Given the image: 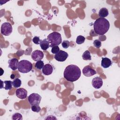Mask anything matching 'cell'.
Returning <instances> with one entry per match:
<instances>
[{
    "label": "cell",
    "instance_id": "obj_1",
    "mask_svg": "<svg viewBox=\"0 0 120 120\" xmlns=\"http://www.w3.org/2000/svg\"><path fill=\"white\" fill-rule=\"evenodd\" d=\"M81 71L80 68L75 65H68L65 68L63 76L65 79L70 82L77 81L81 76Z\"/></svg>",
    "mask_w": 120,
    "mask_h": 120
},
{
    "label": "cell",
    "instance_id": "obj_2",
    "mask_svg": "<svg viewBox=\"0 0 120 120\" xmlns=\"http://www.w3.org/2000/svg\"><path fill=\"white\" fill-rule=\"evenodd\" d=\"M93 28L95 32L99 35L106 33L110 28L109 22L104 18H99L94 22Z\"/></svg>",
    "mask_w": 120,
    "mask_h": 120
},
{
    "label": "cell",
    "instance_id": "obj_3",
    "mask_svg": "<svg viewBox=\"0 0 120 120\" xmlns=\"http://www.w3.org/2000/svg\"><path fill=\"white\" fill-rule=\"evenodd\" d=\"M47 40L50 43V47L58 46L62 41V38L60 34L58 32L54 31L49 34L47 36Z\"/></svg>",
    "mask_w": 120,
    "mask_h": 120
},
{
    "label": "cell",
    "instance_id": "obj_4",
    "mask_svg": "<svg viewBox=\"0 0 120 120\" xmlns=\"http://www.w3.org/2000/svg\"><path fill=\"white\" fill-rule=\"evenodd\" d=\"M32 68V64L29 60H23L19 62L18 70L22 73H27Z\"/></svg>",
    "mask_w": 120,
    "mask_h": 120
},
{
    "label": "cell",
    "instance_id": "obj_5",
    "mask_svg": "<svg viewBox=\"0 0 120 120\" xmlns=\"http://www.w3.org/2000/svg\"><path fill=\"white\" fill-rule=\"evenodd\" d=\"M41 100V97L38 94L33 93L28 97V100L31 106L33 105H39Z\"/></svg>",
    "mask_w": 120,
    "mask_h": 120
},
{
    "label": "cell",
    "instance_id": "obj_6",
    "mask_svg": "<svg viewBox=\"0 0 120 120\" xmlns=\"http://www.w3.org/2000/svg\"><path fill=\"white\" fill-rule=\"evenodd\" d=\"M12 26L8 22H5L2 24L0 29L1 33L4 36H9L12 32Z\"/></svg>",
    "mask_w": 120,
    "mask_h": 120
},
{
    "label": "cell",
    "instance_id": "obj_7",
    "mask_svg": "<svg viewBox=\"0 0 120 120\" xmlns=\"http://www.w3.org/2000/svg\"><path fill=\"white\" fill-rule=\"evenodd\" d=\"M68 56V54L67 52L63 50H60L58 52L55 54L54 58L57 61L63 62L66 60Z\"/></svg>",
    "mask_w": 120,
    "mask_h": 120
},
{
    "label": "cell",
    "instance_id": "obj_8",
    "mask_svg": "<svg viewBox=\"0 0 120 120\" xmlns=\"http://www.w3.org/2000/svg\"><path fill=\"white\" fill-rule=\"evenodd\" d=\"M82 71L83 75L86 77L92 76L97 73L96 71L89 65L85 66Z\"/></svg>",
    "mask_w": 120,
    "mask_h": 120
},
{
    "label": "cell",
    "instance_id": "obj_9",
    "mask_svg": "<svg viewBox=\"0 0 120 120\" xmlns=\"http://www.w3.org/2000/svg\"><path fill=\"white\" fill-rule=\"evenodd\" d=\"M31 57L32 59L34 61H38L41 60L44 57V53L40 50H36L32 52Z\"/></svg>",
    "mask_w": 120,
    "mask_h": 120
},
{
    "label": "cell",
    "instance_id": "obj_10",
    "mask_svg": "<svg viewBox=\"0 0 120 120\" xmlns=\"http://www.w3.org/2000/svg\"><path fill=\"white\" fill-rule=\"evenodd\" d=\"M91 83L92 86L94 88L96 89H98L100 88L103 85L102 79H101L99 77H95L94 78H93Z\"/></svg>",
    "mask_w": 120,
    "mask_h": 120
},
{
    "label": "cell",
    "instance_id": "obj_11",
    "mask_svg": "<svg viewBox=\"0 0 120 120\" xmlns=\"http://www.w3.org/2000/svg\"><path fill=\"white\" fill-rule=\"evenodd\" d=\"M15 95L19 98L24 99L27 96V91L24 88H20L16 90Z\"/></svg>",
    "mask_w": 120,
    "mask_h": 120
},
{
    "label": "cell",
    "instance_id": "obj_12",
    "mask_svg": "<svg viewBox=\"0 0 120 120\" xmlns=\"http://www.w3.org/2000/svg\"><path fill=\"white\" fill-rule=\"evenodd\" d=\"M8 67L13 70H16L18 69V60L16 58H12L8 61Z\"/></svg>",
    "mask_w": 120,
    "mask_h": 120
},
{
    "label": "cell",
    "instance_id": "obj_13",
    "mask_svg": "<svg viewBox=\"0 0 120 120\" xmlns=\"http://www.w3.org/2000/svg\"><path fill=\"white\" fill-rule=\"evenodd\" d=\"M42 73L46 75H51L53 71V68L50 64H46L44 65L42 68Z\"/></svg>",
    "mask_w": 120,
    "mask_h": 120
},
{
    "label": "cell",
    "instance_id": "obj_14",
    "mask_svg": "<svg viewBox=\"0 0 120 120\" xmlns=\"http://www.w3.org/2000/svg\"><path fill=\"white\" fill-rule=\"evenodd\" d=\"M112 62L110 59L107 57L102 58L101 65L103 68H108L112 65Z\"/></svg>",
    "mask_w": 120,
    "mask_h": 120
},
{
    "label": "cell",
    "instance_id": "obj_15",
    "mask_svg": "<svg viewBox=\"0 0 120 120\" xmlns=\"http://www.w3.org/2000/svg\"><path fill=\"white\" fill-rule=\"evenodd\" d=\"M39 45L41 49L44 51L46 50L49 48V47H50L49 42L46 38H45L42 40H40Z\"/></svg>",
    "mask_w": 120,
    "mask_h": 120
},
{
    "label": "cell",
    "instance_id": "obj_16",
    "mask_svg": "<svg viewBox=\"0 0 120 120\" xmlns=\"http://www.w3.org/2000/svg\"><path fill=\"white\" fill-rule=\"evenodd\" d=\"M109 15V12L106 8H101L98 12V15L101 18H104L108 16Z\"/></svg>",
    "mask_w": 120,
    "mask_h": 120
},
{
    "label": "cell",
    "instance_id": "obj_17",
    "mask_svg": "<svg viewBox=\"0 0 120 120\" xmlns=\"http://www.w3.org/2000/svg\"><path fill=\"white\" fill-rule=\"evenodd\" d=\"M82 59L85 60H91V56L90 52L88 50L85 51L82 55Z\"/></svg>",
    "mask_w": 120,
    "mask_h": 120
},
{
    "label": "cell",
    "instance_id": "obj_18",
    "mask_svg": "<svg viewBox=\"0 0 120 120\" xmlns=\"http://www.w3.org/2000/svg\"><path fill=\"white\" fill-rule=\"evenodd\" d=\"M4 83L5 84V86L3 87L4 89L6 90H10L12 89L13 87V83L11 81H5L4 82Z\"/></svg>",
    "mask_w": 120,
    "mask_h": 120
},
{
    "label": "cell",
    "instance_id": "obj_19",
    "mask_svg": "<svg viewBox=\"0 0 120 120\" xmlns=\"http://www.w3.org/2000/svg\"><path fill=\"white\" fill-rule=\"evenodd\" d=\"M12 83H13V86L15 88H17L21 86L22 84V81L20 79L16 78L13 80V81L12 82Z\"/></svg>",
    "mask_w": 120,
    "mask_h": 120
},
{
    "label": "cell",
    "instance_id": "obj_20",
    "mask_svg": "<svg viewBox=\"0 0 120 120\" xmlns=\"http://www.w3.org/2000/svg\"><path fill=\"white\" fill-rule=\"evenodd\" d=\"M35 68L38 70H41V69L43 68L44 66V62L43 61L41 60H39L37 61V62L35 63Z\"/></svg>",
    "mask_w": 120,
    "mask_h": 120
},
{
    "label": "cell",
    "instance_id": "obj_21",
    "mask_svg": "<svg viewBox=\"0 0 120 120\" xmlns=\"http://www.w3.org/2000/svg\"><path fill=\"white\" fill-rule=\"evenodd\" d=\"M85 39V38L84 37L81 36V35H79V36H77V37L76 38V44H77L78 45L82 44L84 43Z\"/></svg>",
    "mask_w": 120,
    "mask_h": 120
},
{
    "label": "cell",
    "instance_id": "obj_22",
    "mask_svg": "<svg viewBox=\"0 0 120 120\" xmlns=\"http://www.w3.org/2000/svg\"><path fill=\"white\" fill-rule=\"evenodd\" d=\"M12 119L13 120H22V116L19 113H15L12 115Z\"/></svg>",
    "mask_w": 120,
    "mask_h": 120
},
{
    "label": "cell",
    "instance_id": "obj_23",
    "mask_svg": "<svg viewBox=\"0 0 120 120\" xmlns=\"http://www.w3.org/2000/svg\"><path fill=\"white\" fill-rule=\"evenodd\" d=\"M31 110L34 112H38L41 110V108L38 105H33L31 107Z\"/></svg>",
    "mask_w": 120,
    "mask_h": 120
},
{
    "label": "cell",
    "instance_id": "obj_24",
    "mask_svg": "<svg viewBox=\"0 0 120 120\" xmlns=\"http://www.w3.org/2000/svg\"><path fill=\"white\" fill-rule=\"evenodd\" d=\"M93 45L95 47L99 48L101 46V42L98 39H96L93 41Z\"/></svg>",
    "mask_w": 120,
    "mask_h": 120
},
{
    "label": "cell",
    "instance_id": "obj_25",
    "mask_svg": "<svg viewBox=\"0 0 120 120\" xmlns=\"http://www.w3.org/2000/svg\"><path fill=\"white\" fill-rule=\"evenodd\" d=\"M62 46L63 47V48H65V49H67L68 48L70 45V43L68 40H64L62 44Z\"/></svg>",
    "mask_w": 120,
    "mask_h": 120
},
{
    "label": "cell",
    "instance_id": "obj_26",
    "mask_svg": "<svg viewBox=\"0 0 120 120\" xmlns=\"http://www.w3.org/2000/svg\"><path fill=\"white\" fill-rule=\"evenodd\" d=\"M60 51V48L58 46H54L52 47L51 52L53 54H56Z\"/></svg>",
    "mask_w": 120,
    "mask_h": 120
},
{
    "label": "cell",
    "instance_id": "obj_27",
    "mask_svg": "<svg viewBox=\"0 0 120 120\" xmlns=\"http://www.w3.org/2000/svg\"><path fill=\"white\" fill-rule=\"evenodd\" d=\"M40 38H39V37H38V36H35L33 38H32V42L36 44V45H38L40 44Z\"/></svg>",
    "mask_w": 120,
    "mask_h": 120
},
{
    "label": "cell",
    "instance_id": "obj_28",
    "mask_svg": "<svg viewBox=\"0 0 120 120\" xmlns=\"http://www.w3.org/2000/svg\"><path fill=\"white\" fill-rule=\"evenodd\" d=\"M31 51H32V48L28 47L27 49H26L25 51L24 52V54L26 55H30Z\"/></svg>",
    "mask_w": 120,
    "mask_h": 120
},
{
    "label": "cell",
    "instance_id": "obj_29",
    "mask_svg": "<svg viewBox=\"0 0 120 120\" xmlns=\"http://www.w3.org/2000/svg\"><path fill=\"white\" fill-rule=\"evenodd\" d=\"M1 81V87H0V89H2L3 87V84L4 83V82H3L2 80H0Z\"/></svg>",
    "mask_w": 120,
    "mask_h": 120
},
{
    "label": "cell",
    "instance_id": "obj_30",
    "mask_svg": "<svg viewBox=\"0 0 120 120\" xmlns=\"http://www.w3.org/2000/svg\"><path fill=\"white\" fill-rule=\"evenodd\" d=\"M0 69H1V72H2V73H1V75H2V73L4 72V70L1 68H0Z\"/></svg>",
    "mask_w": 120,
    "mask_h": 120
}]
</instances>
